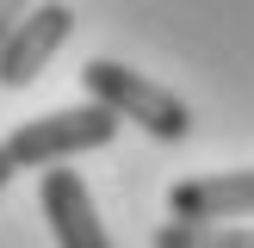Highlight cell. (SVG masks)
Here are the masks:
<instances>
[{
    "label": "cell",
    "instance_id": "obj_3",
    "mask_svg": "<svg viewBox=\"0 0 254 248\" xmlns=\"http://www.w3.org/2000/svg\"><path fill=\"white\" fill-rule=\"evenodd\" d=\"M68 31H74V6H68V0H44V6H31L25 25L0 44V87H6V93L31 87L37 74H44V62L68 44Z\"/></svg>",
    "mask_w": 254,
    "mask_h": 248
},
{
    "label": "cell",
    "instance_id": "obj_5",
    "mask_svg": "<svg viewBox=\"0 0 254 248\" xmlns=\"http://www.w3.org/2000/svg\"><path fill=\"white\" fill-rule=\"evenodd\" d=\"M168 211L186 223H236L254 211V168H223V174H186L168 186Z\"/></svg>",
    "mask_w": 254,
    "mask_h": 248
},
{
    "label": "cell",
    "instance_id": "obj_7",
    "mask_svg": "<svg viewBox=\"0 0 254 248\" xmlns=\"http://www.w3.org/2000/svg\"><path fill=\"white\" fill-rule=\"evenodd\" d=\"M31 6H37V0H0V44L25 25V12H31Z\"/></svg>",
    "mask_w": 254,
    "mask_h": 248
},
{
    "label": "cell",
    "instance_id": "obj_6",
    "mask_svg": "<svg viewBox=\"0 0 254 248\" xmlns=\"http://www.w3.org/2000/svg\"><path fill=\"white\" fill-rule=\"evenodd\" d=\"M155 248H254V230L248 223H161L155 230Z\"/></svg>",
    "mask_w": 254,
    "mask_h": 248
},
{
    "label": "cell",
    "instance_id": "obj_1",
    "mask_svg": "<svg viewBox=\"0 0 254 248\" xmlns=\"http://www.w3.org/2000/svg\"><path fill=\"white\" fill-rule=\"evenodd\" d=\"M81 87H87V99H93V106L118 112L124 124L149 130L155 143H186V136H192V106H186L180 93H168L161 81H149V74L124 68V62L93 56V62L81 68Z\"/></svg>",
    "mask_w": 254,
    "mask_h": 248
},
{
    "label": "cell",
    "instance_id": "obj_2",
    "mask_svg": "<svg viewBox=\"0 0 254 248\" xmlns=\"http://www.w3.org/2000/svg\"><path fill=\"white\" fill-rule=\"evenodd\" d=\"M118 112L106 106H62V112H44V118H25L19 130L6 136L12 161L19 168H68V155H87V149H112V136H118Z\"/></svg>",
    "mask_w": 254,
    "mask_h": 248
},
{
    "label": "cell",
    "instance_id": "obj_8",
    "mask_svg": "<svg viewBox=\"0 0 254 248\" xmlns=\"http://www.w3.org/2000/svg\"><path fill=\"white\" fill-rule=\"evenodd\" d=\"M12 174H19V161H12V149L0 143V192H6V180H12Z\"/></svg>",
    "mask_w": 254,
    "mask_h": 248
},
{
    "label": "cell",
    "instance_id": "obj_4",
    "mask_svg": "<svg viewBox=\"0 0 254 248\" xmlns=\"http://www.w3.org/2000/svg\"><path fill=\"white\" fill-rule=\"evenodd\" d=\"M37 205H44L50 230H56V248H112L106 223H99V205H93V192H87L81 174L44 168L37 174Z\"/></svg>",
    "mask_w": 254,
    "mask_h": 248
}]
</instances>
